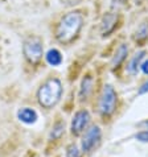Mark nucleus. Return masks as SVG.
<instances>
[{
    "mask_svg": "<svg viewBox=\"0 0 148 157\" xmlns=\"http://www.w3.org/2000/svg\"><path fill=\"white\" fill-rule=\"evenodd\" d=\"M84 25V17L80 12H70L65 15L56 28V38L61 44H70L81 32Z\"/></svg>",
    "mask_w": 148,
    "mask_h": 157,
    "instance_id": "obj_1",
    "label": "nucleus"
},
{
    "mask_svg": "<svg viewBox=\"0 0 148 157\" xmlns=\"http://www.w3.org/2000/svg\"><path fill=\"white\" fill-rule=\"evenodd\" d=\"M62 95V85L57 78H50L37 91V99L40 106L52 108L60 102Z\"/></svg>",
    "mask_w": 148,
    "mask_h": 157,
    "instance_id": "obj_2",
    "label": "nucleus"
},
{
    "mask_svg": "<svg viewBox=\"0 0 148 157\" xmlns=\"http://www.w3.org/2000/svg\"><path fill=\"white\" fill-rule=\"evenodd\" d=\"M42 52H44V48H42V40L40 37L32 36L24 41L23 53L30 63H37L42 58Z\"/></svg>",
    "mask_w": 148,
    "mask_h": 157,
    "instance_id": "obj_3",
    "label": "nucleus"
},
{
    "mask_svg": "<svg viewBox=\"0 0 148 157\" xmlns=\"http://www.w3.org/2000/svg\"><path fill=\"white\" fill-rule=\"evenodd\" d=\"M116 102H118V97L111 85H106L103 87L101 100H99V111L102 115H111L116 108Z\"/></svg>",
    "mask_w": 148,
    "mask_h": 157,
    "instance_id": "obj_4",
    "label": "nucleus"
},
{
    "mask_svg": "<svg viewBox=\"0 0 148 157\" xmlns=\"http://www.w3.org/2000/svg\"><path fill=\"white\" fill-rule=\"evenodd\" d=\"M101 137H102V132H101V128L98 125H93L90 127L88 131H86L84 139H82V151L89 153L97 148L101 143Z\"/></svg>",
    "mask_w": 148,
    "mask_h": 157,
    "instance_id": "obj_5",
    "label": "nucleus"
},
{
    "mask_svg": "<svg viewBox=\"0 0 148 157\" xmlns=\"http://www.w3.org/2000/svg\"><path fill=\"white\" fill-rule=\"evenodd\" d=\"M90 121V114L89 111L86 110H80L78 112H76L73 120H72V133L78 136L85 131V128L88 127Z\"/></svg>",
    "mask_w": 148,
    "mask_h": 157,
    "instance_id": "obj_6",
    "label": "nucleus"
},
{
    "mask_svg": "<svg viewBox=\"0 0 148 157\" xmlns=\"http://www.w3.org/2000/svg\"><path fill=\"white\" fill-rule=\"evenodd\" d=\"M17 117H19L20 121H23L25 124H33L36 123L37 120V112L33 110V108H29V107H24L19 110L17 112Z\"/></svg>",
    "mask_w": 148,
    "mask_h": 157,
    "instance_id": "obj_7",
    "label": "nucleus"
},
{
    "mask_svg": "<svg viewBox=\"0 0 148 157\" xmlns=\"http://www.w3.org/2000/svg\"><path fill=\"white\" fill-rule=\"evenodd\" d=\"M116 21H118V15L112 13V12H108V13L104 15L103 20H102V34L103 36H107V34L115 28Z\"/></svg>",
    "mask_w": 148,
    "mask_h": 157,
    "instance_id": "obj_8",
    "label": "nucleus"
},
{
    "mask_svg": "<svg viewBox=\"0 0 148 157\" xmlns=\"http://www.w3.org/2000/svg\"><path fill=\"white\" fill-rule=\"evenodd\" d=\"M91 87H93V78H91L90 75L85 77L84 81H82V83H81V90H80V98H81V100L88 99L90 91H91Z\"/></svg>",
    "mask_w": 148,
    "mask_h": 157,
    "instance_id": "obj_9",
    "label": "nucleus"
},
{
    "mask_svg": "<svg viewBox=\"0 0 148 157\" xmlns=\"http://www.w3.org/2000/svg\"><path fill=\"white\" fill-rule=\"evenodd\" d=\"M127 53H128V48L126 45H120L118 48V50H116L114 58H112V61H111V67H118L122 63V61H124Z\"/></svg>",
    "mask_w": 148,
    "mask_h": 157,
    "instance_id": "obj_10",
    "label": "nucleus"
},
{
    "mask_svg": "<svg viewBox=\"0 0 148 157\" xmlns=\"http://www.w3.org/2000/svg\"><path fill=\"white\" fill-rule=\"evenodd\" d=\"M45 58H46V62L52 65V66H58L62 62V56H61V53L57 49H50L46 53Z\"/></svg>",
    "mask_w": 148,
    "mask_h": 157,
    "instance_id": "obj_11",
    "label": "nucleus"
},
{
    "mask_svg": "<svg viewBox=\"0 0 148 157\" xmlns=\"http://www.w3.org/2000/svg\"><path fill=\"white\" fill-rule=\"evenodd\" d=\"M146 56V52L143 50V52H139V53H136L134 56V58L131 59V62H130L128 65V71L131 73V74H135L138 71V69H139V65H140V61L143 59V57Z\"/></svg>",
    "mask_w": 148,
    "mask_h": 157,
    "instance_id": "obj_12",
    "label": "nucleus"
},
{
    "mask_svg": "<svg viewBox=\"0 0 148 157\" xmlns=\"http://www.w3.org/2000/svg\"><path fill=\"white\" fill-rule=\"evenodd\" d=\"M64 127H65V124L62 123V121H58V123H56V124L53 125V128H52L50 137H52V139H57V137H60L61 135L64 133Z\"/></svg>",
    "mask_w": 148,
    "mask_h": 157,
    "instance_id": "obj_13",
    "label": "nucleus"
},
{
    "mask_svg": "<svg viewBox=\"0 0 148 157\" xmlns=\"http://www.w3.org/2000/svg\"><path fill=\"white\" fill-rule=\"evenodd\" d=\"M147 37H148V24L144 23L139 27L138 32H136V38L142 40V38H147Z\"/></svg>",
    "mask_w": 148,
    "mask_h": 157,
    "instance_id": "obj_14",
    "label": "nucleus"
},
{
    "mask_svg": "<svg viewBox=\"0 0 148 157\" xmlns=\"http://www.w3.org/2000/svg\"><path fill=\"white\" fill-rule=\"evenodd\" d=\"M66 157H81V153H80V151H78L77 145L72 144V145L68 147V149H66Z\"/></svg>",
    "mask_w": 148,
    "mask_h": 157,
    "instance_id": "obj_15",
    "label": "nucleus"
},
{
    "mask_svg": "<svg viewBox=\"0 0 148 157\" xmlns=\"http://www.w3.org/2000/svg\"><path fill=\"white\" fill-rule=\"evenodd\" d=\"M139 141H143V143H148V131H143V132H139L136 136Z\"/></svg>",
    "mask_w": 148,
    "mask_h": 157,
    "instance_id": "obj_16",
    "label": "nucleus"
},
{
    "mask_svg": "<svg viewBox=\"0 0 148 157\" xmlns=\"http://www.w3.org/2000/svg\"><path fill=\"white\" fill-rule=\"evenodd\" d=\"M60 2L66 7H74V6H77V4H80L81 0H60Z\"/></svg>",
    "mask_w": 148,
    "mask_h": 157,
    "instance_id": "obj_17",
    "label": "nucleus"
},
{
    "mask_svg": "<svg viewBox=\"0 0 148 157\" xmlns=\"http://www.w3.org/2000/svg\"><path fill=\"white\" fill-rule=\"evenodd\" d=\"M126 3H127V0H112V7L119 8V7L126 6Z\"/></svg>",
    "mask_w": 148,
    "mask_h": 157,
    "instance_id": "obj_18",
    "label": "nucleus"
},
{
    "mask_svg": "<svg viewBox=\"0 0 148 157\" xmlns=\"http://www.w3.org/2000/svg\"><path fill=\"white\" fill-rule=\"evenodd\" d=\"M146 93H148V81L139 89V94H146Z\"/></svg>",
    "mask_w": 148,
    "mask_h": 157,
    "instance_id": "obj_19",
    "label": "nucleus"
},
{
    "mask_svg": "<svg viewBox=\"0 0 148 157\" xmlns=\"http://www.w3.org/2000/svg\"><path fill=\"white\" fill-rule=\"evenodd\" d=\"M140 67H142V71L148 75V59L146 61V62H143V63L140 65Z\"/></svg>",
    "mask_w": 148,
    "mask_h": 157,
    "instance_id": "obj_20",
    "label": "nucleus"
},
{
    "mask_svg": "<svg viewBox=\"0 0 148 157\" xmlns=\"http://www.w3.org/2000/svg\"><path fill=\"white\" fill-rule=\"evenodd\" d=\"M143 124H144V125H147V127H148V120H146V121H143Z\"/></svg>",
    "mask_w": 148,
    "mask_h": 157,
    "instance_id": "obj_21",
    "label": "nucleus"
},
{
    "mask_svg": "<svg viewBox=\"0 0 148 157\" xmlns=\"http://www.w3.org/2000/svg\"><path fill=\"white\" fill-rule=\"evenodd\" d=\"M136 2V4H142V0H135Z\"/></svg>",
    "mask_w": 148,
    "mask_h": 157,
    "instance_id": "obj_22",
    "label": "nucleus"
}]
</instances>
